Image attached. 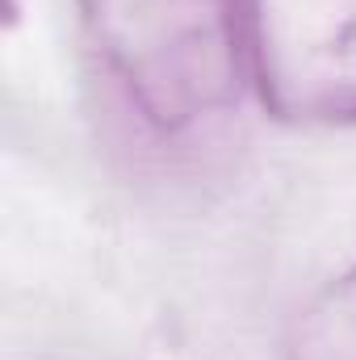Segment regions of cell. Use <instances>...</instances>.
<instances>
[{"mask_svg":"<svg viewBox=\"0 0 356 360\" xmlns=\"http://www.w3.org/2000/svg\"><path fill=\"white\" fill-rule=\"evenodd\" d=\"M76 8L126 105L164 139L218 122L252 80L248 0H76Z\"/></svg>","mask_w":356,"mask_h":360,"instance_id":"1","label":"cell"},{"mask_svg":"<svg viewBox=\"0 0 356 360\" xmlns=\"http://www.w3.org/2000/svg\"><path fill=\"white\" fill-rule=\"evenodd\" d=\"M252 84L289 126H356V0H248Z\"/></svg>","mask_w":356,"mask_h":360,"instance_id":"2","label":"cell"},{"mask_svg":"<svg viewBox=\"0 0 356 360\" xmlns=\"http://www.w3.org/2000/svg\"><path fill=\"white\" fill-rule=\"evenodd\" d=\"M285 360H356V264L298 310L285 335Z\"/></svg>","mask_w":356,"mask_h":360,"instance_id":"3","label":"cell"}]
</instances>
